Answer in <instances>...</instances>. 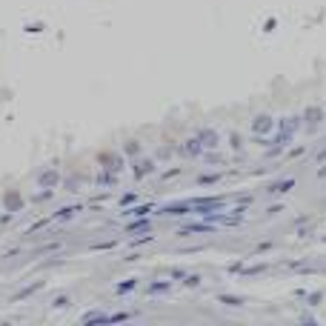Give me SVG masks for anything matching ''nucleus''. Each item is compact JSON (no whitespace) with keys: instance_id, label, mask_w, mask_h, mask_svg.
I'll use <instances>...</instances> for the list:
<instances>
[]
</instances>
